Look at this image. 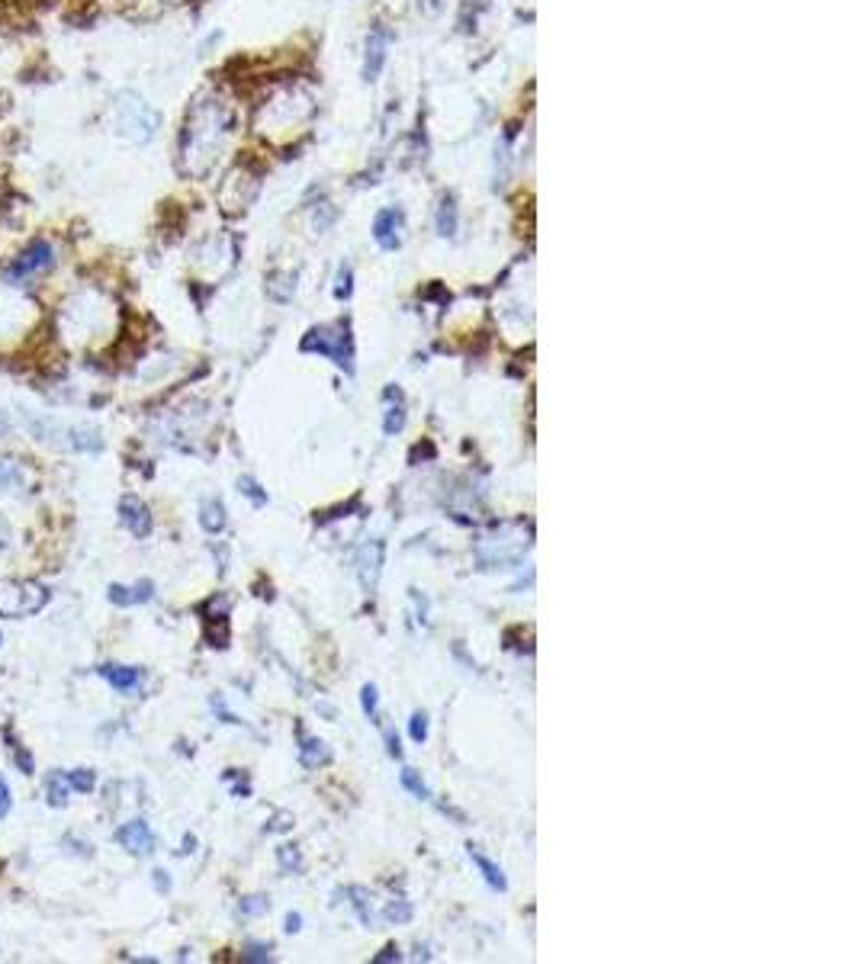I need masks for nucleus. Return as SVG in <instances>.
Segmentation results:
<instances>
[{
    "label": "nucleus",
    "mask_w": 858,
    "mask_h": 964,
    "mask_svg": "<svg viewBox=\"0 0 858 964\" xmlns=\"http://www.w3.org/2000/svg\"><path fill=\"white\" fill-rule=\"evenodd\" d=\"M312 116V97L299 87H283L271 97L261 116H257V129L271 139H289L299 133V126Z\"/></svg>",
    "instance_id": "f03ea898"
},
{
    "label": "nucleus",
    "mask_w": 858,
    "mask_h": 964,
    "mask_svg": "<svg viewBox=\"0 0 858 964\" xmlns=\"http://www.w3.org/2000/svg\"><path fill=\"white\" fill-rule=\"evenodd\" d=\"M97 676L103 682H109L119 694H135L142 688V668L133 666H116V662H107V666L97 668Z\"/></svg>",
    "instance_id": "9b49d317"
},
{
    "label": "nucleus",
    "mask_w": 858,
    "mask_h": 964,
    "mask_svg": "<svg viewBox=\"0 0 858 964\" xmlns=\"http://www.w3.org/2000/svg\"><path fill=\"white\" fill-rule=\"evenodd\" d=\"M402 784H405V788H409V791L415 794V798H421V800H431V791H428V784L421 782V778H418V772H415V768H405V772H402Z\"/></svg>",
    "instance_id": "5701e85b"
},
{
    "label": "nucleus",
    "mask_w": 858,
    "mask_h": 964,
    "mask_svg": "<svg viewBox=\"0 0 858 964\" xmlns=\"http://www.w3.org/2000/svg\"><path fill=\"white\" fill-rule=\"evenodd\" d=\"M383 560H386V540H383V537H373V540H367V544L357 550V556H354L357 579H360V588L367 595H373L376 586H380Z\"/></svg>",
    "instance_id": "39448f33"
},
{
    "label": "nucleus",
    "mask_w": 858,
    "mask_h": 964,
    "mask_svg": "<svg viewBox=\"0 0 858 964\" xmlns=\"http://www.w3.org/2000/svg\"><path fill=\"white\" fill-rule=\"evenodd\" d=\"M155 887L165 894V890H171V878H167V871H155Z\"/></svg>",
    "instance_id": "f704fd0d"
},
{
    "label": "nucleus",
    "mask_w": 858,
    "mask_h": 964,
    "mask_svg": "<svg viewBox=\"0 0 858 964\" xmlns=\"http://www.w3.org/2000/svg\"><path fill=\"white\" fill-rule=\"evenodd\" d=\"M52 264H55V251H52L49 241H33V245L26 247L23 255H20L4 273H7L10 283H20V280H29V277H36V273H42V271H49Z\"/></svg>",
    "instance_id": "423d86ee"
},
{
    "label": "nucleus",
    "mask_w": 858,
    "mask_h": 964,
    "mask_svg": "<svg viewBox=\"0 0 858 964\" xmlns=\"http://www.w3.org/2000/svg\"><path fill=\"white\" fill-rule=\"evenodd\" d=\"M26 486V470L20 463L0 460V489H23Z\"/></svg>",
    "instance_id": "a211bd4d"
},
{
    "label": "nucleus",
    "mask_w": 858,
    "mask_h": 964,
    "mask_svg": "<svg viewBox=\"0 0 858 964\" xmlns=\"http://www.w3.org/2000/svg\"><path fill=\"white\" fill-rule=\"evenodd\" d=\"M438 231L444 235V239H450L457 231V207H454V197H444L441 199V209H438Z\"/></svg>",
    "instance_id": "6ab92c4d"
},
{
    "label": "nucleus",
    "mask_w": 858,
    "mask_h": 964,
    "mask_svg": "<svg viewBox=\"0 0 858 964\" xmlns=\"http://www.w3.org/2000/svg\"><path fill=\"white\" fill-rule=\"evenodd\" d=\"M299 762H303L305 768L328 766L331 752H328V746H325L322 740H315V736H303V746H299Z\"/></svg>",
    "instance_id": "2eb2a0df"
},
{
    "label": "nucleus",
    "mask_w": 858,
    "mask_h": 964,
    "mask_svg": "<svg viewBox=\"0 0 858 964\" xmlns=\"http://www.w3.org/2000/svg\"><path fill=\"white\" fill-rule=\"evenodd\" d=\"M239 489H241V495H248V498H251L255 505H267V492H264L261 486H257V482H255L251 476H241V479H239Z\"/></svg>",
    "instance_id": "bb28decb"
},
{
    "label": "nucleus",
    "mask_w": 858,
    "mask_h": 964,
    "mask_svg": "<svg viewBox=\"0 0 858 964\" xmlns=\"http://www.w3.org/2000/svg\"><path fill=\"white\" fill-rule=\"evenodd\" d=\"M119 521H123V528L135 537L151 534V511H149V505L142 502V498H135V495H125L123 502H119Z\"/></svg>",
    "instance_id": "1a4fd4ad"
},
{
    "label": "nucleus",
    "mask_w": 858,
    "mask_h": 964,
    "mask_svg": "<svg viewBox=\"0 0 858 964\" xmlns=\"http://www.w3.org/2000/svg\"><path fill=\"white\" fill-rule=\"evenodd\" d=\"M0 643H4V636H0Z\"/></svg>",
    "instance_id": "58836bf2"
},
{
    "label": "nucleus",
    "mask_w": 858,
    "mask_h": 964,
    "mask_svg": "<svg viewBox=\"0 0 858 964\" xmlns=\"http://www.w3.org/2000/svg\"><path fill=\"white\" fill-rule=\"evenodd\" d=\"M245 961H271V948L267 945H248V952H245Z\"/></svg>",
    "instance_id": "2f4dec72"
},
{
    "label": "nucleus",
    "mask_w": 858,
    "mask_h": 964,
    "mask_svg": "<svg viewBox=\"0 0 858 964\" xmlns=\"http://www.w3.org/2000/svg\"><path fill=\"white\" fill-rule=\"evenodd\" d=\"M68 788H75V791L81 794H91L93 791V784H97V775H93L91 768H75V772H68Z\"/></svg>",
    "instance_id": "4be33fe9"
},
{
    "label": "nucleus",
    "mask_w": 858,
    "mask_h": 964,
    "mask_svg": "<svg viewBox=\"0 0 858 964\" xmlns=\"http://www.w3.org/2000/svg\"><path fill=\"white\" fill-rule=\"evenodd\" d=\"M466 852H470L473 865H476V868H479V874L486 878L489 887H496V890H508V881H505V871L496 865V862H489V858L482 855V852H479L476 846H466Z\"/></svg>",
    "instance_id": "ddd939ff"
},
{
    "label": "nucleus",
    "mask_w": 858,
    "mask_h": 964,
    "mask_svg": "<svg viewBox=\"0 0 858 964\" xmlns=\"http://www.w3.org/2000/svg\"><path fill=\"white\" fill-rule=\"evenodd\" d=\"M402 229H405L402 213L399 209H383L376 215V223H373V239H376V245L383 251H399L402 247Z\"/></svg>",
    "instance_id": "6e6552de"
},
{
    "label": "nucleus",
    "mask_w": 858,
    "mask_h": 964,
    "mask_svg": "<svg viewBox=\"0 0 858 964\" xmlns=\"http://www.w3.org/2000/svg\"><path fill=\"white\" fill-rule=\"evenodd\" d=\"M335 296H338V299H347V296H351V267H341V273H338V287H335Z\"/></svg>",
    "instance_id": "7c9ffc66"
},
{
    "label": "nucleus",
    "mask_w": 858,
    "mask_h": 964,
    "mask_svg": "<svg viewBox=\"0 0 858 964\" xmlns=\"http://www.w3.org/2000/svg\"><path fill=\"white\" fill-rule=\"evenodd\" d=\"M303 351L328 357V360H335L338 367H344L347 373L354 370V347H351V328H347V321L312 328L303 338Z\"/></svg>",
    "instance_id": "20e7f679"
},
{
    "label": "nucleus",
    "mask_w": 858,
    "mask_h": 964,
    "mask_svg": "<svg viewBox=\"0 0 858 964\" xmlns=\"http://www.w3.org/2000/svg\"><path fill=\"white\" fill-rule=\"evenodd\" d=\"M4 434H10V418L0 412V437H4Z\"/></svg>",
    "instance_id": "4c0bfd02"
},
{
    "label": "nucleus",
    "mask_w": 858,
    "mask_h": 964,
    "mask_svg": "<svg viewBox=\"0 0 858 964\" xmlns=\"http://www.w3.org/2000/svg\"><path fill=\"white\" fill-rule=\"evenodd\" d=\"M299 923H303V916H299V913H289V916H287V932H299Z\"/></svg>",
    "instance_id": "e433bc0d"
},
{
    "label": "nucleus",
    "mask_w": 858,
    "mask_h": 964,
    "mask_svg": "<svg viewBox=\"0 0 858 964\" xmlns=\"http://www.w3.org/2000/svg\"><path fill=\"white\" fill-rule=\"evenodd\" d=\"M45 791H49L52 807H65V804H68V778H65V772H52L49 782H45Z\"/></svg>",
    "instance_id": "f3484780"
},
{
    "label": "nucleus",
    "mask_w": 858,
    "mask_h": 964,
    "mask_svg": "<svg viewBox=\"0 0 858 964\" xmlns=\"http://www.w3.org/2000/svg\"><path fill=\"white\" fill-rule=\"evenodd\" d=\"M383 916H386L389 923H409V919H412V907H409L405 900H393V903L383 910Z\"/></svg>",
    "instance_id": "a878e982"
},
{
    "label": "nucleus",
    "mask_w": 858,
    "mask_h": 964,
    "mask_svg": "<svg viewBox=\"0 0 858 964\" xmlns=\"http://www.w3.org/2000/svg\"><path fill=\"white\" fill-rule=\"evenodd\" d=\"M360 701H363V710H367V717H370V720H380V694H376V688H373V685H363Z\"/></svg>",
    "instance_id": "393cba45"
},
{
    "label": "nucleus",
    "mask_w": 858,
    "mask_h": 964,
    "mask_svg": "<svg viewBox=\"0 0 858 964\" xmlns=\"http://www.w3.org/2000/svg\"><path fill=\"white\" fill-rule=\"evenodd\" d=\"M386 399H389V409H386V418H383V431L393 437L405 428V405H402V393L393 386L386 389Z\"/></svg>",
    "instance_id": "4468645a"
},
{
    "label": "nucleus",
    "mask_w": 858,
    "mask_h": 964,
    "mask_svg": "<svg viewBox=\"0 0 858 964\" xmlns=\"http://www.w3.org/2000/svg\"><path fill=\"white\" fill-rule=\"evenodd\" d=\"M199 524H203V531L206 534H223L225 531V508L219 498H206V502L199 505Z\"/></svg>",
    "instance_id": "dca6fc26"
},
{
    "label": "nucleus",
    "mask_w": 858,
    "mask_h": 964,
    "mask_svg": "<svg viewBox=\"0 0 858 964\" xmlns=\"http://www.w3.org/2000/svg\"><path fill=\"white\" fill-rule=\"evenodd\" d=\"M71 447L75 450H91V454H97L100 447H103V437L97 434V431H71Z\"/></svg>",
    "instance_id": "412c9836"
},
{
    "label": "nucleus",
    "mask_w": 858,
    "mask_h": 964,
    "mask_svg": "<svg viewBox=\"0 0 858 964\" xmlns=\"http://www.w3.org/2000/svg\"><path fill=\"white\" fill-rule=\"evenodd\" d=\"M7 814H10V788H7V782L0 778V820Z\"/></svg>",
    "instance_id": "473e14b6"
},
{
    "label": "nucleus",
    "mask_w": 858,
    "mask_h": 964,
    "mask_svg": "<svg viewBox=\"0 0 858 964\" xmlns=\"http://www.w3.org/2000/svg\"><path fill=\"white\" fill-rule=\"evenodd\" d=\"M389 29H383V26H376V29H370V39H367V61H363V77L367 81H376V75L383 71V65H386V52H389Z\"/></svg>",
    "instance_id": "9d476101"
},
{
    "label": "nucleus",
    "mask_w": 858,
    "mask_h": 964,
    "mask_svg": "<svg viewBox=\"0 0 858 964\" xmlns=\"http://www.w3.org/2000/svg\"><path fill=\"white\" fill-rule=\"evenodd\" d=\"M347 897H351V903H354L357 916H360V923L363 926H373V910H370V894L363 887H347L344 890Z\"/></svg>",
    "instance_id": "aec40b11"
},
{
    "label": "nucleus",
    "mask_w": 858,
    "mask_h": 964,
    "mask_svg": "<svg viewBox=\"0 0 858 964\" xmlns=\"http://www.w3.org/2000/svg\"><path fill=\"white\" fill-rule=\"evenodd\" d=\"M116 842L123 846L129 855H151L155 852V832L149 830L145 820H129L116 830Z\"/></svg>",
    "instance_id": "0eeeda50"
},
{
    "label": "nucleus",
    "mask_w": 858,
    "mask_h": 964,
    "mask_svg": "<svg viewBox=\"0 0 858 964\" xmlns=\"http://www.w3.org/2000/svg\"><path fill=\"white\" fill-rule=\"evenodd\" d=\"M267 910H271V900L261 897V894L241 900V916H261V913H267Z\"/></svg>",
    "instance_id": "cd10ccee"
},
{
    "label": "nucleus",
    "mask_w": 858,
    "mask_h": 964,
    "mask_svg": "<svg viewBox=\"0 0 858 964\" xmlns=\"http://www.w3.org/2000/svg\"><path fill=\"white\" fill-rule=\"evenodd\" d=\"M231 123H235V116H231V109L225 107L223 100H203V103L193 107L190 119H187V149H183V158L187 161L203 158L199 174L209 171V165L219 158L225 139L231 135Z\"/></svg>",
    "instance_id": "f257e3e1"
},
{
    "label": "nucleus",
    "mask_w": 858,
    "mask_h": 964,
    "mask_svg": "<svg viewBox=\"0 0 858 964\" xmlns=\"http://www.w3.org/2000/svg\"><path fill=\"white\" fill-rule=\"evenodd\" d=\"M393 958L399 961V948H396V945H386V948H383V955H376L373 961H393Z\"/></svg>",
    "instance_id": "c9c22d12"
},
{
    "label": "nucleus",
    "mask_w": 858,
    "mask_h": 964,
    "mask_svg": "<svg viewBox=\"0 0 858 964\" xmlns=\"http://www.w3.org/2000/svg\"><path fill=\"white\" fill-rule=\"evenodd\" d=\"M277 855H280V865H283V871H287V874H293V871H303V855H299V849H296V846H283V849L280 852H277Z\"/></svg>",
    "instance_id": "b1692460"
},
{
    "label": "nucleus",
    "mask_w": 858,
    "mask_h": 964,
    "mask_svg": "<svg viewBox=\"0 0 858 964\" xmlns=\"http://www.w3.org/2000/svg\"><path fill=\"white\" fill-rule=\"evenodd\" d=\"M7 740H10V752H13V758H17L20 772H26V775H29V772H33V756H29V752H26L23 746H17L10 733H7Z\"/></svg>",
    "instance_id": "c756f323"
},
{
    "label": "nucleus",
    "mask_w": 858,
    "mask_h": 964,
    "mask_svg": "<svg viewBox=\"0 0 858 964\" xmlns=\"http://www.w3.org/2000/svg\"><path fill=\"white\" fill-rule=\"evenodd\" d=\"M49 604V588L33 579H4L0 582V618H26Z\"/></svg>",
    "instance_id": "7ed1b4c3"
},
{
    "label": "nucleus",
    "mask_w": 858,
    "mask_h": 964,
    "mask_svg": "<svg viewBox=\"0 0 858 964\" xmlns=\"http://www.w3.org/2000/svg\"><path fill=\"white\" fill-rule=\"evenodd\" d=\"M151 595H155V586H151L149 579L145 582H139V586L133 588H125V586H109L107 598L113 604H119V608H133V604H145L151 602Z\"/></svg>",
    "instance_id": "f8f14e48"
},
{
    "label": "nucleus",
    "mask_w": 858,
    "mask_h": 964,
    "mask_svg": "<svg viewBox=\"0 0 858 964\" xmlns=\"http://www.w3.org/2000/svg\"><path fill=\"white\" fill-rule=\"evenodd\" d=\"M409 733H412L415 742H425L428 740V714H412V720H409Z\"/></svg>",
    "instance_id": "c85d7f7f"
},
{
    "label": "nucleus",
    "mask_w": 858,
    "mask_h": 964,
    "mask_svg": "<svg viewBox=\"0 0 858 964\" xmlns=\"http://www.w3.org/2000/svg\"><path fill=\"white\" fill-rule=\"evenodd\" d=\"M386 742H389V756H393V758H402V746H399L396 733H386Z\"/></svg>",
    "instance_id": "72a5a7b5"
}]
</instances>
